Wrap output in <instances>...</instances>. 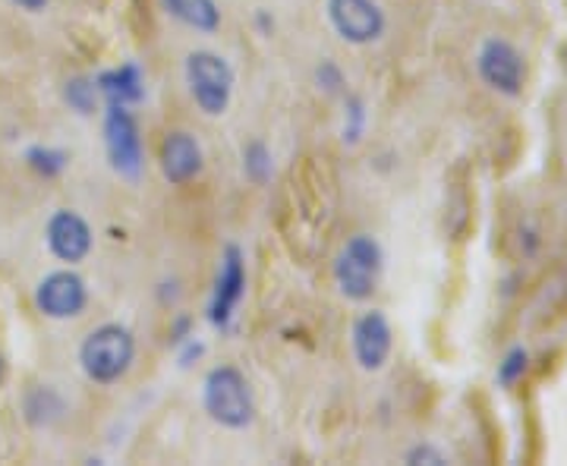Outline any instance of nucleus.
Returning a JSON list of instances; mask_svg holds the SVG:
<instances>
[{
	"label": "nucleus",
	"mask_w": 567,
	"mask_h": 466,
	"mask_svg": "<svg viewBox=\"0 0 567 466\" xmlns=\"http://www.w3.org/2000/svg\"><path fill=\"white\" fill-rule=\"evenodd\" d=\"M25 164L44 180H54L66 170L70 155L63 148H54V145H32V148H25Z\"/></svg>",
	"instance_id": "f3484780"
},
{
	"label": "nucleus",
	"mask_w": 567,
	"mask_h": 466,
	"mask_svg": "<svg viewBox=\"0 0 567 466\" xmlns=\"http://www.w3.org/2000/svg\"><path fill=\"white\" fill-rule=\"evenodd\" d=\"M158 164H162V177L171 186H186L203 174V145L186 130H171L158 148Z\"/></svg>",
	"instance_id": "f8f14e48"
},
{
	"label": "nucleus",
	"mask_w": 567,
	"mask_h": 466,
	"mask_svg": "<svg viewBox=\"0 0 567 466\" xmlns=\"http://www.w3.org/2000/svg\"><path fill=\"white\" fill-rule=\"evenodd\" d=\"M136 363V334L121 322L92 328L80 344L82 375L95 385H117Z\"/></svg>",
	"instance_id": "f257e3e1"
},
{
	"label": "nucleus",
	"mask_w": 567,
	"mask_h": 466,
	"mask_svg": "<svg viewBox=\"0 0 567 466\" xmlns=\"http://www.w3.org/2000/svg\"><path fill=\"white\" fill-rule=\"evenodd\" d=\"M164 13L199 35H215L221 29L218 0H162Z\"/></svg>",
	"instance_id": "4468645a"
},
{
	"label": "nucleus",
	"mask_w": 567,
	"mask_h": 466,
	"mask_svg": "<svg viewBox=\"0 0 567 466\" xmlns=\"http://www.w3.org/2000/svg\"><path fill=\"white\" fill-rule=\"evenodd\" d=\"M350 346H353V360L363 372L385 369L394 350V331L382 309H365L357 315V322L350 328Z\"/></svg>",
	"instance_id": "9d476101"
},
{
	"label": "nucleus",
	"mask_w": 567,
	"mask_h": 466,
	"mask_svg": "<svg viewBox=\"0 0 567 466\" xmlns=\"http://www.w3.org/2000/svg\"><path fill=\"white\" fill-rule=\"evenodd\" d=\"M203 410L215 426L244 432L256 423L252 385L237 365H215L203 382Z\"/></svg>",
	"instance_id": "f03ea898"
},
{
	"label": "nucleus",
	"mask_w": 567,
	"mask_h": 466,
	"mask_svg": "<svg viewBox=\"0 0 567 466\" xmlns=\"http://www.w3.org/2000/svg\"><path fill=\"white\" fill-rule=\"evenodd\" d=\"M324 17L338 39L357 48L379 41L388 29V17L379 0H328Z\"/></svg>",
	"instance_id": "0eeeda50"
},
{
	"label": "nucleus",
	"mask_w": 567,
	"mask_h": 466,
	"mask_svg": "<svg viewBox=\"0 0 567 466\" xmlns=\"http://www.w3.org/2000/svg\"><path fill=\"white\" fill-rule=\"evenodd\" d=\"M183 80L193 95L196 107L205 117H221L234 102V85H237V73L227 63V58L215 54V51H189L183 61Z\"/></svg>",
	"instance_id": "20e7f679"
},
{
	"label": "nucleus",
	"mask_w": 567,
	"mask_h": 466,
	"mask_svg": "<svg viewBox=\"0 0 567 466\" xmlns=\"http://www.w3.org/2000/svg\"><path fill=\"white\" fill-rule=\"evenodd\" d=\"M476 76L502 99H520L527 89V58L514 41L488 35L476 51Z\"/></svg>",
	"instance_id": "39448f33"
},
{
	"label": "nucleus",
	"mask_w": 567,
	"mask_h": 466,
	"mask_svg": "<svg viewBox=\"0 0 567 466\" xmlns=\"http://www.w3.org/2000/svg\"><path fill=\"white\" fill-rule=\"evenodd\" d=\"M246 297V256L237 244H227L221 252V265L215 275L212 300H208V322L218 331H227L237 309Z\"/></svg>",
	"instance_id": "6e6552de"
},
{
	"label": "nucleus",
	"mask_w": 567,
	"mask_h": 466,
	"mask_svg": "<svg viewBox=\"0 0 567 466\" xmlns=\"http://www.w3.org/2000/svg\"><path fill=\"white\" fill-rule=\"evenodd\" d=\"M529 372V350L524 344L511 346L505 356L498 360V369H495V385L505 387H517L524 379H527Z\"/></svg>",
	"instance_id": "a211bd4d"
},
{
	"label": "nucleus",
	"mask_w": 567,
	"mask_h": 466,
	"mask_svg": "<svg viewBox=\"0 0 567 466\" xmlns=\"http://www.w3.org/2000/svg\"><path fill=\"white\" fill-rule=\"evenodd\" d=\"M35 306L44 319H54V322L80 319L89 306V284L82 281V275L73 271V265L51 271L35 287Z\"/></svg>",
	"instance_id": "1a4fd4ad"
},
{
	"label": "nucleus",
	"mask_w": 567,
	"mask_h": 466,
	"mask_svg": "<svg viewBox=\"0 0 567 466\" xmlns=\"http://www.w3.org/2000/svg\"><path fill=\"white\" fill-rule=\"evenodd\" d=\"M44 244L48 252L63 265H80L89 259L92 246H95V234L89 221L73 208H58L48 224H44Z\"/></svg>",
	"instance_id": "9b49d317"
},
{
	"label": "nucleus",
	"mask_w": 567,
	"mask_h": 466,
	"mask_svg": "<svg viewBox=\"0 0 567 466\" xmlns=\"http://www.w3.org/2000/svg\"><path fill=\"white\" fill-rule=\"evenodd\" d=\"M385 271V249L372 234L350 237L334 259V284L350 303H365L379 290Z\"/></svg>",
	"instance_id": "7ed1b4c3"
},
{
	"label": "nucleus",
	"mask_w": 567,
	"mask_h": 466,
	"mask_svg": "<svg viewBox=\"0 0 567 466\" xmlns=\"http://www.w3.org/2000/svg\"><path fill=\"white\" fill-rule=\"evenodd\" d=\"M316 85L322 89L324 95H338V92H344V85H347L344 70H341L334 61H322L319 66H316Z\"/></svg>",
	"instance_id": "412c9836"
},
{
	"label": "nucleus",
	"mask_w": 567,
	"mask_h": 466,
	"mask_svg": "<svg viewBox=\"0 0 567 466\" xmlns=\"http://www.w3.org/2000/svg\"><path fill=\"white\" fill-rule=\"evenodd\" d=\"M0 385H3V356H0Z\"/></svg>",
	"instance_id": "393cba45"
},
{
	"label": "nucleus",
	"mask_w": 567,
	"mask_h": 466,
	"mask_svg": "<svg viewBox=\"0 0 567 466\" xmlns=\"http://www.w3.org/2000/svg\"><path fill=\"white\" fill-rule=\"evenodd\" d=\"M181 346V353H177V360H181V369H189V365L196 363V360H203V353H205V344L193 334V338H186Z\"/></svg>",
	"instance_id": "5701e85b"
},
{
	"label": "nucleus",
	"mask_w": 567,
	"mask_h": 466,
	"mask_svg": "<svg viewBox=\"0 0 567 466\" xmlns=\"http://www.w3.org/2000/svg\"><path fill=\"white\" fill-rule=\"evenodd\" d=\"M10 3L25 10V13H41V10L48 7V0H10Z\"/></svg>",
	"instance_id": "b1692460"
},
{
	"label": "nucleus",
	"mask_w": 567,
	"mask_h": 466,
	"mask_svg": "<svg viewBox=\"0 0 567 466\" xmlns=\"http://www.w3.org/2000/svg\"><path fill=\"white\" fill-rule=\"evenodd\" d=\"M95 85L102 92L104 104H117V107H136L145 102V73L140 63L126 61L121 66L102 70L95 76Z\"/></svg>",
	"instance_id": "ddd939ff"
},
{
	"label": "nucleus",
	"mask_w": 567,
	"mask_h": 466,
	"mask_svg": "<svg viewBox=\"0 0 567 466\" xmlns=\"http://www.w3.org/2000/svg\"><path fill=\"white\" fill-rule=\"evenodd\" d=\"M63 397L54 391V387L41 385L32 387L29 394H25V420L32 423V426H51V423H58L63 416Z\"/></svg>",
	"instance_id": "2eb2a0df"
},
{
	"label": "nucleus",
	"mask_w": 567,
	"mask_h": 466,
	"mask_svg": "<svg viewBox=\"0 0 567 466\" xmlns=\"http://www.w3.org/2000/svg\"><path fill=\"white\" fill-rule=\"evenodd\" d=\"M63 102L70 104V111H76L80 117H92V114L99 111L102 92H99L95 80H89V76H73V80H66V85H63Z\"/></svg>",
	"instance_id": "dca6fc26"
},
{
	"label": "nucleus",
	"mask_w": 567,
	"mask_h": 466,
	"mask_svg": "<svg viewBox=\"0 0 567 466\" xmlns=\"http://www.w3.org/2000/svg\"><path fill=\"white\" fill-rule=\"evenodd\" d=\"M365 121H369V114H365V102L360 95H347L344 99V130H341V139L347 145H360L365 133Z\"/></svg>",
	"instance_id": "aec40b11"
},
{
	"label": "nucleus",
	"mask_w": 567,
	"mask_h": 466,
	"mask_svg": "<svg viewBox=\"0 0 567 466\" xmlns=\"http://www.w3.org/2000/svg\"><path fill=\"white\" fill-rule=\"evenodd\" d=\"M102 133L111 170L126 177V180H136L142 174V167H145V152H142L140 123L133 117V111L130 107H117V104H107L104 107Z\"/></svg>",
	"instance_id": "423d86ee"
},
{
	"label": "nucleus",
	"mask_w": 567,
	"mask_h": 466,
	"mask_svg": "<svg viewBox=\"0 0 567 466\" xmlns=\"http://www.w3.org/2000/svg\"><path fill=\"white\" fill-rule=\"evenodd\" d=\"M244 174L252 183H268L271 174H275V164H271V148L262 143V139H252V143L244 148Z\"/></svg>",
	"instance_id": "6ab92c4d"
},
{
	"label": "nucleus",
	"mask_w": 567,
	"mask_h": 466,
	"mask_svg": "<svg viewBox=\"0 0 567 466\" xmlns=\"http://www.w3.org/2000/svg\"><path fill=\"white\" fill-rule=\"evenodd\" d=\"M404 464L410 466H442L447 464V457L439 451L435 445H429V442H423V445H416V447H410L404 454Z\"/></svg>",
	"instance_id": "4be33fe9"
}]
</instances>
